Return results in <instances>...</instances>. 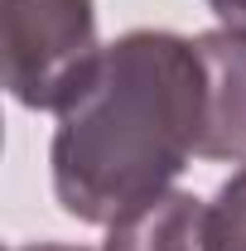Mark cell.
<instances>
[{"label":"cell","instance_id":"obj_1","mask_svg":"<svg viewBox=\"0 0 246 251\" xmlns=\"http://www.w3.org/2000/svg\"><path fill=\"white\" fill-rule=\"evenodd\" d=\"M208 73L198 39L130 29L101 49L53 130V193L63 213L111 227L154 203L203 140Z\"/></svg>","mask_w":246,"mask_h":251},{"label":"cell","instance_id":"obj_2","mask_svg":"<svg viewBox=\"0 0 246 251\" xmlns=\"http://www.w3.org/2000/svg\"><path fill=\"white\" fill-rule=\"evenodd\" d=\"M5 87L29 111H63L101 58L92 0H0Z\"/></svg>","mask_w":246,"mask_h":251},{"label":"cell","instance_id":"obj_3","mask_svg":"<svg viewBox=\"0 0 246 251\" xmlns=\"http://www.w3.org/2000/svg\"><path fill=\"white\" fill-rule=\"evenodd\" d=\"M198 53H203V73H208L198 159L242 164L246 159V34L208 29L198 34Z\"/></svg>","mask_w":246,"mask_h":251},{"label":"cell","instance_id":"obj_4","mask_svg":"<svg viewBox=\"0 0 246 251\" xmlns=\"http://www.w3.org/2000/svg\"><path fill=\"white\" fill-rule=\"evenodd\" d=\"M101 251H208V203L169 188L154 203L111 222Z\"/></svg>","mask_w":246,"mask_h":251},{"label":"cell","instance_id":"obj_5","mask_svg":"<svg viewBox=\"0 0 246 251\" xmlns=\"http://www.w3.org/2000/svg\"><path fill=\"white\" fill-rule=\"evenodd\" d=\"M208 251H246V159L208 203Z\"/></svg>","mask_w":246,"mask_h":251},{"label":"cell","instance_id":"obj_6","mask_svg":"<svg viewBox=\"0 0 246 251\" xmlns=\"http://www.w3.org/2000/svg\"><path fill=\"white\" fill-rule=\"evenodd\" d=\"M208 10L222 20V29H242L246 34V0H208Z\"/></svg>","mask_w":246,"mask_h":251},{"label":"cell","instance_id":"obj_7","mask_svg":"<svg viewBox=\"0 0 246 251\" xmlns=\"http://www.w3.org/2000/svg\"><path fill=\"white\" fill-rule=\"evenodd\" d=\"M15 251H82V247H63V242H34V247H15Z\"/></svg>","mask_w":246,"mask_h":251}]
</instances>
